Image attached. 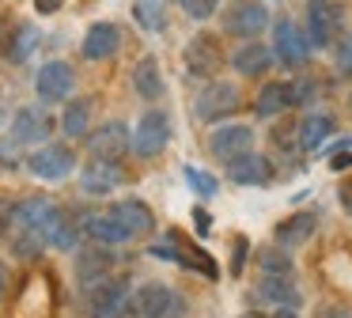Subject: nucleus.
<instances>
[{
    "label": "nucleus",
    "mask_w": 352,
    "mask_h": 318,
    "mask_svg": "<svg viewBox=\"0 0 352 318\" xmlns=\"http://www.w3.org/2000/svg\"><path fill=\"white\" fill-rule=\"evenodd\" d=\"M42 246H46V242H42L38 231H23V235L16 239V254H19V257H38Z\"/></svg>",
    "instance_id": "33"
},
{
    "label": "nucleus",
    "mask_w": 352,
    "mask_h": 318,
    "mask_svg": "<svg viewBox=\"0 0 352 318\" xmlns=\"http://www.w3.org/2000/svg\"><path fill=\"white\" fill-rule=\"evenodd\" d=\"M122 178H125L122 167L110 163V159H91V163L80 171V186H84V193H95V197L118 189V186H122Z\"/></svg>",
    "instance_id": "15"
},
{
    "label": "nucleus",
    "mask_w": 352,
    "mask_h": 318,
    "mask_svg": "<svg viewBox=\"0 0 352 318\" xmlns=\"http://www.w3.org/2000/svg\"><path fill=\"white\" fill-rule=\"evenodd\" d=\"M322 318H352L349 310H341V307H326L322 310Z\"/></svg>",
    "instance_id": "44"
},
{
    "label": "nucleus",
    "mask_w": 352,
    "mask_h": 318,
    "mask_svg": "<svg viewBox=\"0 0 352 318\" xmlns=\"http://www.w3.org/2000/svg\"><path fill=\"white\" fill-rule=\"evenodd\" d=\"M349 106H352V95H349Z\"/></svg>",
    "instance_id": "46"
},
{
    "label": "nucleus",
    "mask_w": 352,
    "mask_h": 318,
    "mask_svg": "<svg viewBox=\"0 0 352 318\" xmlns=\"http://www.w3.org/2000/svg\"><path fill=\"white\" fill-rule=\"evenodd\" d=\"M273 318H299V315H296V310H292V307H280V310H276Z\"/></svg>",
    "instance_id": "45"
},
{
    "label": "nucleus",
    "mask_w": 352,
    "mask_h": 318,
    "mask_svg": "<svg viewBox=\"0 0 352 318\" xmlns=\"http://www.w3.org/2000/svg\"><path fill=\"white\" fill-rule=\"evenodd\" d=\"M228 178L235 182V186H265V182L273 178V171H269V159L265 156L246 151V156H239V159H231V163H228Z\"/></svg>",
    "instance_id": "17"
},
{
    "label": "nucleus",
    "mask_w": 352,
    "mask_h": 318,
    "mask_svg": "<svg viewBox=\"0 0 352 318\" xmlns=\"http://www.w3.org/2000/svg\"><path fill=\"white\" fill-rule=\"evenodd\" d=\"M341 19L344 8L341 0H307V42L311 50H329L341 38Z\"/></svg>",
    "instance_id": "2"
},
{
    "label": "nucleus",
    "mask_w": 352,
    "mask_h": 318,
    "mask_svg": "<svg viewBox=\"0 0 352 318\" xmlns=\"http://www.w3.org/2000/svg\"><path fill=\"white\" fill-rule=\"evenodd\" d=\"M186 182H190L193 189H197V197H216V189H220V182L212 178V174H205V171H197V167H186Z\"/></svg>",
    "instance_id": "32"
},
{
    "label": "nucleus",
    "mask_w": 352,
    "mask_h": 318,
    "mask_svg": "<svg viewBox=\"0 0 352 318\" xmlns=\"http://www.w3.org/2000/svg\"><path fill=\"white\" fill-rule=\"evenodd\" d=\"M50 114L46 110H38V106H27V110H19L16 114V121H12V133H8V140L16 144H38V140H46L50 136Z\"/></svg>",
    "instance_id": "13"
},
{
    "label": "nucleus",
    "mask_w": 352,
    "mask_h": 318,
    "mask_svg": "<svg viewBox=\"0 0 352 318\" xmlns=\"http://www.w3.org/2000/svg\"><path fill=\"white\" fill-rule=\"evenodd\" d=\"M284 110H292V87L288 83H265L254 98V114L258 118H276Z\"/></svg>",
    "instance_id": "25"
},
{
    "label": "nucleus",
    "mask_w": 352,
    "mask_h": 318,
    "mask_svg": "<svg viewBox=\"0 0 352 318\" xmlns=\"http://www.w3.org/2000/svg\"><path fill=\"white\" fill-rule=\"evenodd\" d=\"M246 250H250V246H246V239H235V250H231V254H235V257H231V273H235V277L243 273V265H246Z\"/></svg>",
    "instance_id": "37"
},
{
    "label": "nucleus",
    "mask_w": 352,
    "mask_h": 318,
    "mask_svg": "<svg viewBox=\"0 0 352 318\" xmlns=\"http://www.w3.org/2000/svg\"><path fill=\"white\" fill-rule=\"evenodd\" d=\"M133 87H137L140 98H148V103H160L163 91H167L163 72H160V61H155V57H140L137 68H133Z\"/></svg>",
    "instance_id": "23"
},
{
    "label": "nucleus",
    "mask_w": 352,
    "mask_h": 318,
    "mask_svg": "<svg viewBox=\"0 0 352 318\" xmlns=\"http://www.w3.org/2000/svg\"><path fill=\"white\" fill-rule=\"evenodd\" d=\"M87 125H91V103L87 98H76V103L65 106V114H61L65 136H87Z\"/></svg>",
    "instance_id": "29"
},
{
    "label": "nucleus",
    "mask_w": 352,
    "mask_h": 318,
    "mask_svg": "<svg viewBox=\"0 0 352 318\" xmlns=\"http://www.w3.org/2000/svg\"><path fill=\"white\" fill-rule=\"evenodd\" d=\"M337 72L352 76V30L344 38H337Z\"/></svg>",
    "instance_id": "35"
},
{
    "label": "nucleus",
    "mask_w": 352,
    "mask_h": 318,
    "mask_svg": "<svg viewBox=\"0 0 352 318\" xmlns=\"http://www.w3.org/2000/svg\"><path fill=\"white\" fill-rule=\"evenodd\" d=\"M208 151L216 159H223V163H231V159L254 151V129L250 125H220L208 136Z\"/></svg>",
    "instance_id": "12"
},
{
    "label": "nucleus",
    "mask_w": 352,
    "mask_h": 318,
    "mask_svg": "<svg viewBox=\"0 0 352 318\" xmlns=\"http://www.w3.org/2000/svg\"><path fill=\"white\" fill-rule=\"evenodd\" d=\"M110 216H114L129 235H140V231H152V227H155L152 209H148L144 201H137V197H125V201H118L114 209H110Z\"/></svg>",
    "instance_id": "21"
},
{
    "label": "nucleus",
    "mask_w": 352,
    "mask_h": 318,
    "mask_svg": "<svg viewBox=\"0 0 352 318\" xmlns=\"http://www.w3.org/2000/svg\"><path fill=\"white\" fill-rule=\"evenodd\" d=\"M84 140H87L91 159H110V163H118V159L129 151V129H125L122 121H107V125H99L95 133H87Z\"/></svg>",
    "instance_id": "11"
},
{
    "label": "nucleus",
    "mask_w": 352,
    "mask_h": 318,
    "mask_svg": "<svg viewBox=\"0 0 352 318\" xmlns=\"http://www.w3.org/2000/svg\"><path fill=\"white\" fill-rule=\"evenodd\" d=\"M34 87H38L42 103H65L76 87V72H72L69 61H46L34 76Z\"/></svg>",
    "instance_id": "10"
},
{
    "label": "nucleus",
    "mask_w": 352,
    "mask_h": 318,
    "mask_svg": "<svg viewBox=\"0 0 352 318\" xmlns=\"http://www.w3.org/2000/svg\"><path fill=\"white\" fill-rule=\"evenodd\" d=\"M167 144H170V118L163 110H148L144 118L137 121V129L129 133V148L137 151L140 159H155Z\"/></svg>",
    "instance_id": "3"
},
{
    "label": "nucleus",
    "mask_w": 352,
    "mask_h": 318,
    "mask_svg": "<svg viewBox=\"0 0 352 318\" xmlns=\"http://www.w3.org/2000/svg\"><path fill=\"white\" fill-rule=\"evenodd\" d=\"M50 212H54V204H50L46 197H23V201H16V209H12V227H19V231H38L42 235Z\"/></svg>",
    "instance_id": "20"
},
{
    "label": "nucleus",
    "mask_w": 352,
    "mask_h": 318,
    "mask_svg": "<svg viewBox=\"0 0 352 318\" xmlns=\"http://www.w3.org/2000/svg\"><path fill=\"white\" fill-rule=\"evenodd\" d=\"M314 227H318L314 212H296V216H288V220L276 224L273 239H276V246H280V250H296V246H303V242L314 235Z\"/></svg>",
    "instance_id": "18"
},
{
    "label": "nucleus",
    "mask_w": 352,
    "mask_h": 318,
    "mask_svg": "<svg viewBox=\"0 0 352 318\" xmlns=\"http://www.w3.org/2000/svg\"><path fill=\"white\" fill-rule=\"evenodd\" d=\"M61 4H65V0H34V12H38V15H57V12H61Z\"/></svg>",
    "instance_id": "40"
},
{
    "label": "nucleus",
    "mask_w": 352,
    "mask_h": 318,
    "mask_svg": "<svg viewBox=\"0 0 352 318\" xmlns=\"http://www.w3.org/2000/svg\"><path fill=\"white\" fill-rule=\"evenodd\" d=\"M288 87H292V106H307L314 98V83H307V80H296Z\"/></svg>",
    "instance_id": "36"
},
{
    "label": "nucleus",
    "mask_w": 352,
    "mask_h": 318,
    "mask_svg": "<svg viewBox=\"0 0 352 318\" xmlns=\"http://www.w3.org/2000/svg\"><path fill=\"white\" fill-rule=\"evenodd\" d=\"M178 4H182V12L190 15V19H208V15H216L220 0H178Z\"/></svg>",
    "instance_id": "34"
},
{
    "label": "nucleus",
    "mask_w": 352,
    "mask_h": 318,
    "mask_svg": "<svg viewBox=\"0 0 352 318\" xmlns=\"http://www.w3.org/2000/svg\"><path fill=\"white\" fill-rule=\"evenodd\" d=\"M326 136H333V118H329V114H307V118L296 125V144L303 151L322 148Z\"/></svg>",
    "instance_id": "24"
},
{
    "label": "nucleus",
    "mask_w": 352,
    "mask_h": 318,
    "mask_svg": "<svg viewBox=\"0 0 352 318\" xmlns=\"http://www.w3.org/2000/svg\"><path fill=\"white\" fill-rule=\"evenodd\" d=\"M27 171L42 182H61L76 171V151L69 144H42L38 151L27 156Z\"/></svg>",
    "instance_id": "5"
},
{
    "label": "nucleus",
    "mask_w": 352,
    "mask_h": 318,
    "mask_svg": "<svg viewBox=\"0 0 352 318\" xmlns=\"http://www.w3.org/2000/svg\"><path fill=\"white\" fill-rule=\"evenodd\" d=\"M182 61H186V72H190L193 80H208V76H216L223 68L220 38L216 34H193L190 45H186V53H182Z\"/></svg>",
    "instance_id": "7"
},
{
    "label": "nucleus",
    "mask_w": 352,
    "mask_h": 318,
    "mask_svg": "<svg viewBox=\"0 0 352 318\" xmlns=\"http://www.w3.org/2000/svg\"><path fill=\"white\" fill-rule=\"evenodd\" d=\"M258 265H261V273H265V277H292V257L284 254L280 246H273V250H261Z\"/></svg>",
    "instance_id": "31"
},
{
    "label": "nucleus",
    "mask_w": 352,
    "mask_h": 318,
    "mask_svg": "<svg viewBox=\"0 0 352 318\" xmlns=\"http://www.w3.org/2000/svg\"><path fill=\"white\" fill-rule=\"evenodd\" d=\"M8 284H12V277H8V265L0 262V299L8 295Z\"/></svg>",
    "instance_id": "43"
},
{
    "label": "nucleus",
    "mask_w": 352,
    "mask_h": 318,
    "mask_svg": "<svg viewBox=\"0 0 352 318\" xmlns=\"http://www.w3.org/2000/svg\"><path fill=\"white\" fill-rule=\"evenodd\" d=\"M337 197H341L344 212H352V178H349V182H341V189H337Z\"/></svg>",
    "instance_id": "42"
},
{
    "label": "nucleus",
    "mask_w": 352,
    "mask_h": 318,
    "mask_svg": "<svg viewBox=\"0 0 352 318\" xmlns=\"http://www.w3.org/2000/svg\"><path fill=\"white\" fill-rule=\"evenodd\" d=\"M193 224H197V235H208L212 231V216L205 209H193Z\"/></svg>",
    "instance_id": "39"
},
{
    "label": "nucleus",
    "mask_w": 352,
    "mask_h": 318,
    "mask_svg": "<svg viewBox=\"0 0 352 318\" xmlns=\"http://www.w3.org/2000/svg\"><path fill=\"white\" fill-rule=\"evenodd\" d=\"M311 57V42H307L303 27L296 19H276L273 23V61L284 68H303Z\"/></svg>",
    "instance_id": "4"
},
{
    "label": "nucleus",
    "mask_w": 352,
    "mask_h": 318,
    "mask_svg": "<svg viewBox=\"0 0 352 318\" xmlns=\"http://www.w3.org/2000/svg\"><path fill=\"white\" fill-rule=\"evenodd\" d=\"M258 295L265 303H276V307H299V288L292 284V277H261Z\"/></svg>",
    "instance_id": "26"
},
{
    "label": "nucleus",
    "mask_w": 352,
    "mask_h": 318,
    "mask_svg": "<svg viewBox=\"0 0 352 318\" xmlns=\"http://www.w3.org/2000/svg\"><path fill=\"white\" fill-rule=\"evenodd\" d=\"M231 65H235L239 76H265L269 65H273V50L261 45L258 38H250L246 45H239V50L231 53Z\"/></svg>",
    "instance_id": "19"
},
{
    "label": "nucleus",
    "mask_w": 352,
    "mask_h": 318,
    "mask_svg": "<svg viewBox=\"0 0 352 318\" xmlns=\"http://www.w3.org/2000/svg\"><path fill=\"white\" fill-rule=\"evenodd\" d=\"M137 315L140 318H182L186 299L167 284H144L137 292Z\"/></svg>",
    "instance_id": "8"
},
{
    "label": "nucleus",
    "mask_w": 352,
    "mask_h": 318,
    "mask_svg": "<svg viewBox=\"0 0 352 318\" xmlns=\"http://www.w3.org/2000/svg\"><path fill=\"white\" fill-rule=\"evenodd\" d=\"M12 209H16V204H12L8 197H0V239L12 231Z\"/></svg>",
    "instance_id": "38"
},
{
    "label": "nucleus",
    "mask_w": 352,
    "mask_h": 318,
    "mask_svg": "<svg viewBox=\"0 0 352 318\" xmlns=\"http://www.w3.org/2000/svg\"><path fill=\"white\" fill-rule=\"evenodd\" d=\"M269 27V12L261 0H231L228 12H223V30L235 38H258L261 30Z\"/></svg>",
    "instance_id": "6"
},
{
    "label": "nucleus",
    "mask_w": 352,
    "mask_h": 318,
    "mask_svg": "<svg viewBox=\"0 0 352 318\" xmlns=\"http://www.w3.org/2000/svg\"><path fill=\"white\" fill-rule=\"evenodd\" d=\"M84 307L91 318H122L129 310V280L102 277V280L84 284Z\"/></svg>",
    "instance_id": "1"
},
{
    "label": "nucleus",
    "mask_w": 352,
    "mask_h": 318,
    "mask_svg": "<svg viewBox=\"0 0 352 318\" xmlns=\"http://www.w3.org/2000/svg\"><path fill=\"white\" fill-rule=\"evenodd\" d=\"M80 227H84V231L91 235V239L99 242V246H125V242L133 239V235L125 231V227L118 224V220L110 216V212H87Z\"/></svg>",
    "instance_id": "16"
},
{
    "label": "nucleus",
    "mask_w": 352,
    "mask_h": 318,
    "mask_svg": "<svg viewBox=\"0 0 352 318\" xmlns=\"http://www.w3.org/2000/svg\"><path fill=\"white\" fill-rule=\"evenodd\" d=\"M38 50V27H27V23H19L16 30H12V38L4 42V53H8V61H27L31 53Z\"/></svg>",
    "instance_id": "28"
},
{
    "label": "nucleus",
    "mask_w": 352,
    "mask_h": 318,
    "mask_svg": "<svg viewBox=\"0 0 352 318\" xmlns=\"http://www.w3.org/2000/svg\"><path fill=\"white\" fill-rule=\"evenodd\" d=\"M110 269H114V257H110L107 250H84V254L76 257V277L84 280V284L110 277Z\"/></svg>",
    "instance_id": "27"
},
{
    "label": "nucleus",
    "mask_w": 352,
    "mask_h": 318,
    "mask_svg": "<svg viewBox=\"0 0 352 318\" xmlns=\"http://www.w3.org/2000/svg\"><path fill=\"white\" fill-rule=\"evenodd\" d=\"M80 50H84L87 61H107V57H114V53L122 50V30H118L114 23H91Z\"/></svg>",
    "instance_id": "14"
},
{
    "label": "nucleus",
    "mask_w": 352,
    "mask_h": 318,
    "mask_svg": "<svg viewBox=\"0 0 352 318\" xmlns=\"http://www.w3.org/2000/svg\"><path fill=\"white\" fill-rule=\"evenodd\" d=\"M133 15H137V23L144 30H152V34H160V30L167 27V15H163L160 0H137V4H133Z\"/></svg>",
    "instance_id": "30"
},
{
    "label": "nucleus",
    "mask_w": 352,
    "mask_h": 318,
    "mask_svg": "<svg viewBox=\"0 0 352 318\" xmlns=\"http://www.w3.org/2000/svg\"><path fill=\"white\" fill-rule=\"evenodd\" d=\"M329 167H333V171H349V167H352V151H333V156H329Z\"/></svg>",
    "instance_id": "41"
},
{
    "label": "nucleus",
    "mask_w": 352,
    "mask_h": 318,
    "mask_svg": "<svg viewBox=\"0 0 352 318\" xmlns=\"http://www.w3.org/2000/svg\"><path fill=\"white\" fill-rule=\"evenodd\" d=\"M76 239H80V227L72 224L69 212H65V209L50 212L46 227H42V242H46V246H54V250H72V246H76Z\"/></svg>",
    "instance_id": "22"
},
{
    "label": "nucleus",
    "mask_w": 352,
    "mask_h": 318,
    "mask_svg": "<svg viewBox=\"0 0 352 318\" xmlns=\"http://www.w3.org/2000/svg\"><path fill=\"white\" fill-rule=\"evenodd\" d=\"M239 103H243V95H239V87L235 83H228V80H212L205 91L197 95V118L201 121H220V118H228V114H235L239 110Z\"/></svg>",
    "instance_id": "9"
}]
</instances>
